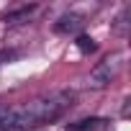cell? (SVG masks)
Returning <instances> with one entry per match:
<instances>
[{
    "label": "cell",
    "instance_id": "7a4b0ae2",
    "mask_svg": "<svg viewBox=\"0 0 131 131\" xmlns=\"http://www.w3.org/2000/svg\"><path fill=\"white\" fill-rule=\"evenodd\" d=\"M121 67H123V54L113 51V54L103 57V59L95 64V67H93V72H90L88 82H90L93 88H105V85H111V82L118 77Z\"/></svg>",
    "mask_w": 131,
    "mask_h": 131
},
{
    "label": "cell",
    "instance_id": "3957f363",
    "mask_svg": "<svg viewBox=\"0 0 131 131\" xmlns=\"http://www.w3.org/2000/svg\"><path fill=\"white\" fill-rule=\"evenodd\" d=\"M80 28H82V18L75 16V13L62 16V18L54 23V31H57V34H67V36H70V34H77Z\"/></svg>",
    "mask_w": 131,
    "mask_h": 131
},
{
    "label": "cell",
    "instance_id": "5b68a950",
    "mask_svg": "<svg viewBox=\"0 0 131 131\" xmlns=\"http://www.w3.org/2000/svg\"><path fill=\"white\" fill-rule=\"evenodd\" d=\"M34 10H36L34 5H28V8H21V10H16V13H8V16H5V21H8V23H18V18H28Z\"/></svg>",
    "mask_w": 131,
    "mask_h": 131
},
{
    "label": "cell",
    "instance_id": "8992f818",
    "mask_svg": "<svg viewBox=\"0 0 131 131\" xmlns=\"http://www.w3.org/2000/svg\"><path fill=\"white\" fill-rule=\"evenodd\" d=\"M77 49L82 51V54H90V51H95V41L93 39H88V36H77Z\"/></svg>",
    "mask_w": 131,
    "mask_h": 131
},
{
    "label": "cell",
    "instance_id": "277c9868",
    "mask_svg": "<svg viewBox=\"0 0 131 131\" xmlns=\"http://www.w3.org/2000/svg\"><path fill=\"white\" fill-rule=\"evenodd\" d=\"M103 126H105L103 118H88V121H77V123H72L67 131H103Z\"/></svg>",
    "mask_w": 131,
    "mask_h": 131
},
{
    "label": "cell",
    "instance_id": "6da1fadb",
    "mask_svg": "<svg viewBox=\"0 0 131 131\" xmlns=\"http://www.w3.org/2000/svg\"><path fill=\"white\" fill-rule=\"evenodd\" d=\"M72 93L67 90H57L41 98H34L31 103L16 105V121L23 131L34 128V126H44V123H54L57 118H62L72 105Z\"/></svg>",
    "mask_w": 131,
    "mask_h": 131
}]
</instances>
